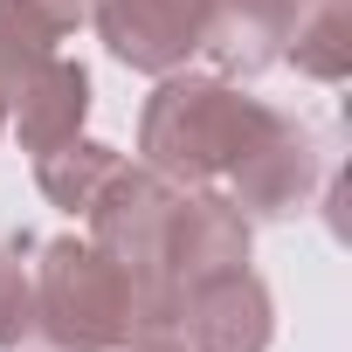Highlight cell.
I'll return each mask as SVG.
<instances>
[{"instance_id":"1","label":"cell","mask_w":352,"mask_h":352,"mask_svg":"<svg viewBox=\"0 0 352 352\" xmlns=\"http://www.w3.org/2000/svg\"><path fill=\"white\" fill-rule=\"evenodd\" d=\"M283 111L235 90L228 76H194V69H173L159 76V90L138 111V159L152 173H166L173 187H208L228 180V173L270 138Z\"/></svg>"},{"instance_id":"2","label":"cell","mask_w":352,"mask_h":352,"mask_svg":"<svg viewBox=\"0 0 352 352\" xmlns=\"http://www.w3.org/2000/svg\"><path fill=\"white\" fill-rule=\"evenodd\" d=\"M35 331L49 352H118L138 331V297L131 276L90 242V235H56L35 242Z\"/></svg>"},{"instance_id":"3","label":"cell","mask_w":352,"mask_h":352,"mask_svg":"<svg viewBox=\"0 0 352 352\" xmlns=\"http://www.w3.org/2000/svg\"><path fill=\"white\" fill-rule=\"evenodd\" d=\"M208 14L214 0H97V35L104 49L138 69V76H173L187 69L208 42Z\"/></svg>"},{"instance_id":"4","label":"cell","mask_w":352,"mask_h":352,"mask_svg":"<svg viewBox=\"0 0 352 352\" xmlns=\"http://www.w3.org/2000/svg\"><path fill=\"white\" fill-rule=\"evenodd\" d=\"M180 338H187V352H270V338H276L270 283L249 263L187 283L180 290Z\"/></svg>"},{"instance_id":"5","label":"cell","mask_w":352,"mask_h":352,"mask_svg":"<svg viewBox=\"0 0 352 352\" xmlns=\"http://www.w3.org/2000/svg\"><path fill=\"white\" fill-rule=\"evenodd\" d=\"M235 263H249V214L214 187H180L173 214H166V276H173V290H187L214 270H235Z\"/></svg>"},{"instance_id":"6","label":"cell","mask_w":352,"mask_h":352,"mask_svg":"<svg viewBox=\"0 0 352 352\" xmlns=\"http://www.w3.org/2000/svg\"><path fill=\"white\" fill-rule=\"evenodd\" d=\"M311 187H318V138H311V124H297V118H276L270 138L228 173V201H235L249 221H283V214H297V208L311 201Z\"/></svg>"},{"instance_id":"7","label":"cell","mask_w":352,"mask_h":352,"mask_svg":"<svg viewBox=\"0 0 352 352\" xmlns=\"http://www.w3.org/2000/svg\"><path fill=\"white\" fill-rule=\"evenodd\" d=\"M297 14H304V0H214L201 56H214L221 76H263L270 63H283Z\"/></svg>"},{"instance_id":"8","label":"cell","mask_w":352,"mask_h":352,"mask_svg":"<svg viewBox=\"0 0 352 352\" xmlns=\"http://www.w3.org/2000/svg\"><path fill=\"white\" fill-rule=\"evenodd\" d=\"M8 118H14V131H21L28 152H49V145L76 138L83 118H90V69L69 63V56H49V63L35 69V83L14 97Z\"/></svg>"},{"instance_id":"9","label":"cell","mask_w":352,"mask_h":352,"mask_svg":"<svg viewBox=\"0 0 352 352\" xmlns=\"http://www.w3.org/2000/svg\"><path fill=\"white\" fill-rule=\"evenodd\" d=\"M283 63H297L318 83H345L352 76V0H304V14L290 21Z\"/></svg>"},{"instance_id":"10","label":"cell","mask_w":352,"mask_h":352,"mask_svg":"<svg viewBox=\"0 0 352 352\" xmlns=\"http://www.w3.org/2000/svg\"><path fill=\"white\" fill-rule=\"evenodd\" d=\"M111 173H118V152H111L104 138H83V131L63 138V145H49V152H35V187H42L63 214H83Z\"/></svg>"},{"instance_id":"11","label":"cell","mask_w":352,"mask_h":352,"mask_svg":"<svg viewBox=\"0 0 352 352\" xmlns=\"http://www.w3.org/2000/svg\"><path fill=\"white\" fill-rule=\"evenodd\" d=\"M56 42H63V35H49L21 0H0V97H8V111H14V97L35 83V69L56 56Z\"/></svg>"},{"instance_id":"12","label":"cell","mask_w":352,"mask_h":352,"mask_svg":"<svg viewBox=\"0 0 352 352\" xmlns=\"http://www.w3.org/2000/svg\"><path fill=\"white\" fill-rule=\"evenodd\" d=\"M35 235H0V345L21 352L35 338Z\"/></svg>"},{"instance_id":"13","label":"cell","mask_w":352,"mask_h":352,"mask_svg":"<svg viewBox=\"0 0 352 352\" xmlns=\"http://www.w3.org/2000/svg\"><path fill=\"white\" fill-rule=\"evenodd\" d=\"M21 8H28L49 35H69V28H83V21L97 14V0H21Z\"/></svg>"},{"instance_id":"14","label":"cell","mask_w":352,"mask_h":352,"mask_svg":"<svg viewBox=\"0 0 352 352\" xmlns=\"http://www.w3.org/2000/svg\"><path fill=\"white\" fill-rule=\"evenodd\" d=\"M118 352H187V338L166 331V338H131V345H118Z\"/></svg>"},{"instance_id":"15","label":"cell","mask_w":352,"mask_h":352,"mask_svg":"<svg viewBox=\"0 0 352 352\" xmlns=\"http://www.w3.org/2000/svg\"><path fill=\"white\" fill-rule=\"evenodd\" d=\"M0 131H8V97H0Z\"/></svg>"}]
</instances>
